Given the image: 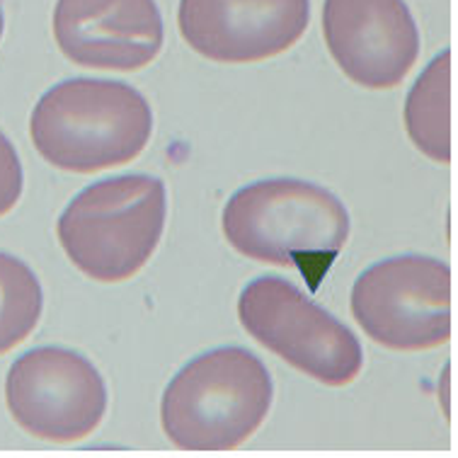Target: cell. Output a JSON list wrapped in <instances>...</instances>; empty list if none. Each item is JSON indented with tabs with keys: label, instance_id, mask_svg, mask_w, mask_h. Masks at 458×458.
I'll return each mask as SVG.
<instances>
[{
	"label": "cell",
	"instance_id": "3",
	"mask_svg": "<svg viewBox=\"0 0 458 458\" xmlns=\"http://www.w3.org/2000/svg\"><path fill=\"white\" fill-rule=\"evenodd\" d=\"M275 400L272 376L250 350L218 347L194 357L167 384L160 425L177 449L233 451L258 432Z\"/></svg>",
	"mask_w": 458,
	"mask_h": 458
},
{
	"label": "cell",
	"instance_id": "2",
	"mask_svg": "<svg viewBox=\"0 0 458 458\" xmlns=\"http://www.w3.org/2000/svg\"><path fill=\"white\" fill-rule=\"evenodd\" d=\"M30 133L47 163L88 175L139 158L153 133V112L131 85L73 78L39 98Z\"/></svg>",
	"mask_w": 458,
	"mask_h": 458
},
{
	"label": "cell",
	"instance_id": "1",
	"mask_svg": "<svg viewBox=\"0 0 458 458\" xmlns=\"http://www.w3.org/2000/svg\"><path fill=\"white\" fill-rule=\"evenodd\" d=\"M225 241L242 258L293 267L318 289L350 238V214L320 184L272 177L242 187L224 208Z\"/></svg>",
	"mask_w": 458,
	"mask_h": 458
},
{
	"label": "cell",
	"instance_id": "8",
	"mask_svg": "<svg viewBox=\"0 0 458 458\" xmlns=\"http://www.w3.org/2000/svg\"><path fill=\"white\" fill-rule=\"evenodd\" d=\"M323 34L342 73L369 90L400 85L420 56V30L405 0H326Z\"/></svg>",
	"mask_w": 458,
	"mask_h": 458
},
{
	"label": "cell",
	"instance_id": "14",
	"mask_svg": "<svg viewBox=\"0 0 458 458\" xmlns=\"http://www.w3.org/2000/svg\"><path fill=\"white\" fill-rule=\"evenodd\" d=\"M3 30H5V15H3V0H0V39H3Z\"/></svg>",
	"mask_w": 458,
	"mask_h": 458
},
{
	"label": "cell",
	"instance_id": "13",
	"mask_svg": "<svg viewBox=\"0 0 458 458\" xmlns=\"http://www.w3.org/2000/svg\"><path fill=\"white\" fill-rule=\"evenodd\" d=\"M25 187L22 163L17 156L15 146L8 141V136L0 131V218L10 214L17 207Z\"/></svg>",
	"mask_w": 458,
	"mask_h": 458
},
{
	"label": "cell",
	"instance_id": "11",
	"mask_svg": "<svg viewBox=\"0 0 458 458\" xmlns=\"http://www.w3.org/2000/svg\"><path fill=\"white\" fill-rule=\"evenodd\" d=\"M410 141L434 163L451 160V51L427 64L405 100Z\"/></svg>",
	"mask_w": 458,
	"mask_h": 458
},
{
	"label": "cell",
	"instance_id": "9",
	"mask_svg": "<svg viewBox=\"0 0 458 458\" xmlns=\"http://www.w3.org/2000/svg\"><path fill=\"white\" fill-rule=\"evenodd\" d=\"M310 0H180L177 27L214 64H259L301 42Z\"/></svg>",
	"mask_w": 458,
	"mask_h": 458
},
{
	"label": "cell",
	"instance_id": "6",
	"mask_svg": "<svg viewBox=\"0 0 458 458\" xmlns=\"http://www.w3.org/2000/svg\"><path fill=\"white\" fill-rule=\"evenodd\" d=\"M359 327L393 352H427L451 337V267L427 255H398L364 269L352 286Z\"/></svg>",
	"mask_w": 458,
	"mask_h": 458
},
{
	"label": "cell",
	"instance_id": "7",
	"mask_svg": "<svg viewBox=\"0 0 458 458\" xmlns=\"http://www.w3.org/2000/svg\"><path fill=\"white\" fill-rule=\"evenodd\" d=\"M13 420L37 439L73 444L90 437L107 412V384L92 361L66 347H37L5 378Z\"/></svg>",
	"mask_w": 458,
	"mask_h": 458
},
{
	"label": "cell",
	"instance_id": "4",
	"mask_svg": "<svg viewBox=\"0 0 458 458\" xmlns=\"http://www.w3.org/2000/svg\"><path fill=\"white\" fill-rule=\"evenodd\" d=\"M167 216V192L153 175L100 180L75 194L56 224L68 259L95 282H126L158 248Z\"/></svg>",
	"mask_w": 458,
	"mask_h": 458
},
{
	"label": "cell",
	"instance_id": "12",
	"mask_svg": "<svg viewBox=\"0 0 458 458\" xmlns=\"http://www.w3.org/2000/svg\"><path fill=\"white\" fill-rule=\"evenodd\" d=\"M44 310L42 284L30 265L0 252V357L32 335Z\"/></svg>",
	"mask_w": 458,
	"mask_h": 458
},
{
	"label": "cell",
	"instance_id": "5",
	"mask_svg": "<svg viewBox=\"0 0 458 458\" xmlns=\"http://www.w3.org/2000/svg\"><path fill=\"white\" fill-rule=\"evenodd\" d=\"M238 318L252 340L323 386L340 388L361 374L357 335L289 279H252L238 299Z\"/></svg>",
	"mask_w": 458,
	"mask_h": 458
},
{
	"label": "cell",
	"instance_id": "10",
	"mask_svg": "<svg viewBox=\"0 0 458 458\" xmlns=\"http://www.w3.org/2000/svg\"><path fill=\"white\" fill-rule=\"evenodd\" d=\"M54 37L75 66L126 73L158 59L165 25L156 0H56Z\"/></svg>",
	"mask_w": 458,
	"mask_h": 458
}]
</instances>
